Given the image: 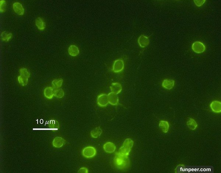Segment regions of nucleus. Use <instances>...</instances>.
Wrapping results in <instances>:
<instances>
[{"instance_id":"f257e3e1","label":"nucleus","mask_w":221,"mask_h":173,"mask_svg":"<svg viewBox=\"0 0 221 173\" xmlns=\"http://www.w3.org/2000/svg\"><path fill=\"white\" fill-rule=\"evenodd\" d=\"M114 161L116 166L120 169H125L130 165V161L128 157L123 156L118 153H116Z\"/></svg>"},{"instance_id":"f03ea898","label":"nucleus","mask_w":221,"mask_h":173,"mask_svg":"<svg viewBox=\"0 0 221 173\" xmlns=\"http://www.w3.org/2000/svg\"><path fill=\"white\" fill-rule=\"evenodd\" d=\"M134 142L131 139H127L123 143L122 147L119 150L118 153L123 156H128L132 148Z\"/></svg>"},{"instance_id":"7ed1b4c3","label":"nucleus","mask_w":221,"mask_h":173,"mask_svg":"<svg viewBox=\"0 0 221 173\" xmlns=\"http://www.w3.org/2000/svg\"><path fill=\"white\" fill-rule=\"evenodd\" d=\"M97 153L94 147L92 146H88L83 149L82 152L83 156L87 159L92 158L96 156Z\"/></svg>"},{"instance_id":"20e7f679","label":"nucleus","mask_w":221,"mask_h":173,"mask_svg":"<svg viewBox=\"0 0 221 173\" xmlns=\"http://www.w3.org/2000/svg\"><path fill=\"white\" fill-rule=\"evenodd\" d=\"M192 51L197 54H201L204 52L206 50L205 46L203 43L200 41H196L192 44Z\"/></svg>"},{"instance_id":"39448f33","label":"nucleus","mask_w":221,"mask_h":173,"mask_svg":"<svg viewBox=\"0 0 221 173\" xmlns=\"http://www.w3.org/2000/svg\"><path fill=\"white\" fill-rule=\"evenodd\" d=\"M124 62L121 59H118L114 62L113 65L112 70L115 73L121 72L124 69Z\"/></svg>"},{"instance_id":"423d86ee","label":"nucleus","mask_w":221,"mask_h":173,"mask_svg":"<svg viewBox=\"0 0 221 173\" xmlns=\"http://www.w3.org/2000/svg\"><path fill=\"white\" fill-rule=\"evenodd\" d=\"M97 104L100 107H106L109 103L108 96L105 94H102L97 97Z\"/></svg>"},{"instance_id":"0eeeda50","label":"nucleus","mask_w":221,"mask_h":173,"mask_svg":"<svg viewBox=\"0 0 221 173\" xmlns=\"http://www.w3.org/2000/svg\"><path fill=\"white\" fill-rule=\"evenodd\" d=\"M13 9L14 11L18 15H23L24 13V9L23 6L19 2H16L13 4Z\"/></svg>"},{"instance_id":"6e6552de","label":"nucleus","mask_w":221,"mask_h":173,"mask_svg":"<svg viewBox=\"0 0 221 173\" xmlns=\"http://www.w3.org/2000/svg\"><path fill=\"white\" fill-rule=\"evenodd\" d=\"M139 46L141 48H145L149 45L150 41L149 38L144 35H141L138 40Z\"/></svg>"},{"instance_id":"1a4fd4ad","label":"nucleus","mask_w":221,"mask_h":173,"mask_svg":"<svg viewBox=\"0 0 221 173\" xmlns=\"http://www.w3.org/2000/svg\"><path fill=\"white\" fill-rule=\"evenodd\" d=\"M66 143L64 139L60 137H56L54 139L52 144L53 146L56 148H60L63 146Z\"/></svg>"},{"instance_id":"9d476101","label":"nucleus","mask_w":221,"mask_h":173,"mask_svg":"<svg viewBox=\"0 0 221 173\" xmlns=\"http://www.w3.org/2000/svg\"><path fill=\"white\" fill-rule=\"evenodd\" d=\"M212 111L215 113H220L221 112V103L219 101H213L210 104Z\"/></svg>"},{"instance_id":"9b49d317","label":"nucleus","mask_w":221,"mask_h":173,"mask_svg":"<svg viewBox=\"0 0 221 173\" xmlns=\"http://www.w3.org/2000/svg\"><path fill=\"white\" fill-rule=\"evenodd\" d=\"M111 92L116 94H119L122 91V86L121 84L118 82L113 83L110 87Z\"/></svg>"},{"instance_id":"f8f14e48","label":"nucleus","mask_w":221,"mask_h":173,"mask_svg":"<svg viewBox=\"0 0 221 173\" xmlns=\"http://www.w3.org/2000/svg\"><path fill=\"white\" fill-rule=\"evenodd\" d=\"M109 103L113 106L117 105L119 102V99L117 94L111 92L108 94Z\"/></svg>"},{"instance_id":"ddd939ff","label":"nucleus","mask_w":221,"mask_h":173,"mask_svg":"<svg viewBox=\"0 0 221 173\" xmlns=\"http://www.w3.org/2000/svg\"><path fill=\"white\" fill-rule=\"evenodd\" d=\"M175 81L172 79H165L163 81L162 86L166 89L170 90L174 86Z\"/></svg>"},{"instance_id":"4468645a","label":"nucleus","mask_w":221,"mask_h":173,"mask_svg":"<svg viewBox=\"0 0 221 173\" xmlns=\"http://www.w3.org/2000/svg\"><path fill=\"white\" fill-rule=\"evenodd\" d=\"M103 148L105 151L107 153H111L115 151L116 146L114 143L111 142H108L104 144Z\"/></svg>"},{"instance_id":"2eb2a0df","label":"nucleus","mask_w":221,"mask_h":173,"mask_svg":"<svg viewBox=\"0 0 221 173\" xmlns=\"http://www.w3.org/2000/svg\"><path fill=\"white\" fill-rule=\"evenodd\" d=\"M48 125L49 128L53 131H56L59 128V124L58 122L54 119H51L48 121Z\"/></svg>"},{"instance_id":"dca6fc26","label":"nucleus","mask_w":221,"mask_h":173,"mask_svg":"<svg viewBox=\"0 0 221 173\" xmlns=\"http://www.w3.org/2000/svg\"><path fill=\"white\" fill-rule=\"evenodd\" d=\"M68 51L69 55L73 57L76 56L80 52L79 49L75 45H71L68 48Z\"/></svg>"},{"instance_id":"f3484780","label":"nucleus","mask_w":221,"mask_h":173,"mask_svg":"<svg viewBox=\"0 0 221 173\" xmlns=\"http://www.w3.org/2000/svg\"><path fill=\"white\" fill-rule=\"evenodd\" d=\"M35 25L40 30L43 31L46 27V23L40 17L37 18L35 21Z\"/></svg>"},{"instance_id":"a211bd4d","label":"nucleus","mask_w":221,"mask_h":173,"mask_svg":"<svg viewBox=\"0 0 221 173\" xmlns=\"http://www.w3.org/2000/svg\"><path fill=\"white\" fill-rule=\"evenodd\" d=\"M54 91L52 87H47L44 90V95L47 98L51 99L54 96Z\"/></svg>"},{"instance_id":"6ab92c4d","label":"nucleus","mask_w":221,"mask_h":173,"mask_svg":"<svg viewBox=\"0 0 221 173\" xmlns=\"http://www.w3.org/2000/svg\"><path fill=\"white\" fill-rule=\"evenodd\" d=\"M12 36V34L11 32L7 31H4L1 33V39L4 42H8L11 39Z\"/></svg>"},{"instance_id":"aec40b11","label":"nucleus","mask_w":221,"mask_h":173,"mask_svg":"<svg viewBox=\"0 0 221 173\" xmlns=\"http://www.w3.org/2000/svg\"><path fill=\"white\" fill-rule=\"evenodd\" d=\"M159 127L163 132L166 133L168 132L170 125L168 122L166 121H161L159 124Z\"/></svg>"},{"instance_id":"412c9836","label":"nucleus","mask_w":221,"mask_h":173,"mask_svg":"<svg viewBox=\"0 0 221 173\" xmlns=\"http://www.w3.org/2000/svg\"><path fill=\"white\" fill-rule=\"evenodd\" d=\"M188 119H189L186 123L188 128L191 130H195L196 129L198 125L196 121L192 118H189Z\"/></svg>"},{"instance_id":"4be33fe9","label":"nucleus","mask_w":221,"mask_h":173,"mask_svg":"<svg viewBox=\"0 0 221 173\" xmlns=\"http://www.w3.org/2000/svg\"><path fill=\"white\" fill-rule=\"evenodd\" d=\"M103 131L100 127H96L94 129L92 130L90 132L92 137L94 138H97L101 135Z\"/></svg>"},{"instance_id":"5701e85b","label":"nucleus","mask_w":221,"mask_h":173,"mask_svg":"<svg viewBox=\"0 0 221 173\" xmlns=\"http://www.w3.org/2000/svg\"><path fill=\"white\" fill-rule=\"evenodd\" d=\"M63 80L62 79H58L54 80L52 82V85L55 89H58L61 87L63 82Z\"/></svg>"},{"instance_id":"b1692460","label":"nucleus","mask_w":221,"mask_h":173,"mask_svg":"<svg viewBox=\"0 0 221 173\" xmlns=\"http://www.w3.org/2000/svg\"><path fill=\"white\" fill-rule=\"evenodd\" d=\"M19 73L21 75H22L26 78H29L30 76V72L27 70V69L24 68H22L19 70Z\"/></svg>"},{"instance_id":"393cba45","label":"nucleus","mask_w":221,"mask_h":173,"mask_svg":"<svg viewBox=\"0 0 221 173\" xmlns=\"http://www.w3.org/2000/svg\"><path fill=\"white\" fill-rule=\"evenodd\" d=\"M18 81L20 85L22 86H25L28 84V78L20 75L18 77Z\"/></svg>"},{"instance_id":"a878e982","label":"nucleus","mask_w":221,"mask_h":173,"mask_svg":"<svg viewBox=\"0 0 221 173\" xmlns=\"http://www.w3.org/2000/svg\"><path fill=\"white\" fill-rule=\"evenodd\" d=\"M64 95V92L62 89H56L54 91V96L58 98H62Z\"/></svg>"},{"instance_id":"bb28decb","label":"nucleus","mask_w":221,"mask_h":173,"mask_svg":"<svg viewBox=\"0 0 221 173\" xmlns=\"http://www.w3.org/2000/svg\"><path fill=\"white\" fill-rule=\"evenodd\" d=\"M6 5V3L5 1L1 0L0 1V11L1 13H3L5 11Z\"/></svg>"},{"instance_id":"cd10ccee","label":"nucleus","mask_w":221,"mask_h":173,"mask_svg":"<svg viewBox=\"0 0 221 173\" xmlns=\"http://www.w3.org/2000/svg\"><path fill=\"white\" fill-rule=\"evenodd\" d=\"M194 1L196 5L199 7L203 5V4L206 1L204 0V1Z\"/></svg>"},{"instance_id":"c85d7f7f","label":"nucleus","mask_w":221,"mask_h":173,"mask_svg":"<svg viewBox=\"0 0 221 173\" xmlns=\"http://www.w3.org/2000/svg\"><path fill=\"white\" fill-rule=\"evenodd\" d=\"M78 173H87L88 172V170L87 168L83 167L80 168L78 171Z\"/></svg>"}]
</instances>
